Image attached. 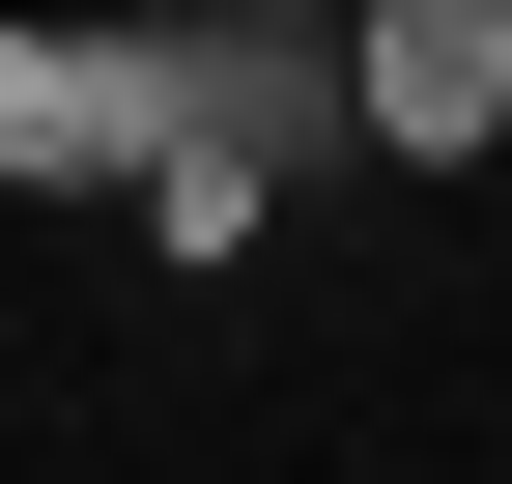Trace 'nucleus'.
Returning a JSON list of instances; mask_svg holds the SVG:
<instances>
[{
  "label": "nucleus",
  "mask_w": 512,
  "mask_h": 484,
  "mask_svg": "<svg viewBox=\"0 0 512 484\" xmlns=\"http://www.w3.org/2000/svg\"><path fill=\"white\" fill-rule=\"evenodd\" d=\"M114 86H143V171H114V228H143V257H200V285L313 200V171H370L342 29H228V0H171V29H114Z\"/></svg>",
  "instance_id": "1"
},
{
  "label": "nucleus",
  "mask_w": 512,
  "mask_h": 484,
  "mask_svg": "<svg viewBox=\"0 0 512 484\" xmlns=\"http://www.w3.org/2000/svg\"><path fill=\"white\" fill-rule=\"evenodd\" d=\"M342 114H370V171H484L512 143V0H370L342 29Z\"/></svg>",
  "instance_id": "2"
},
{
  "label": "nucleus",
  "mask_w": 512,
  "mask_h": 484,
  "mask_svg": "<svg viewBox=\"0 0 512 484\" xmlns=\"http://www.w3.org/2000/svg\"><path fill=\"white\" fill-rule=\"evenodd\" d=\"M114 171H143V86H114V29L0 0V200H114Z\"/></svg>",
  "instance_id": "3"
},
{
  "label": "nucleus",
  "mask_w": 512,
  "mask_h": 484,
  "mask_svg": "<svg viewBox=\"0 0 512 484\" xmlns=\"http://www.w3.org/2000/svg\"><path fill=\"white\" fill-rule=\"evenodd\" d=\"M228 29H370V0H228Z\"/></svg>",
  "instance_id": "4"
}]
</instances>
